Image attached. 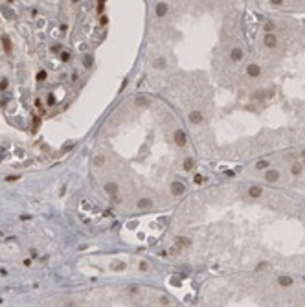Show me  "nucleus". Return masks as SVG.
I'll list each match as a JSON object with an SVG mask.
<instances>
[{
	"mask_svg": "<svg viewBox=\"0 0 305 307\" xmlns=\"http://www.w3.org/2000/svg\"><path fill=\"white\" fill-rule=\"evenodd\" d=\"M243 55H245V54H243V50H241V48H234V50H232V54H230V59H232L234 63H239V61L243 59Z\"/></svg>",
	"mask_w": 305,
	"mask_h": 307,
	"instance_id": "nucleus-4",
	"label": "nucleus"
},
{
	"mask_svg": "<svg viewBox=\"0 0 305 307\" xmlns=\"http://www.w3.org/2000/svg\"><path fill=\"white\" fill-rule=\"evenodd\" d=\"M2 44H4V50H6V54H11V42H9V37H2Z\"/></svg>",
	"mask_w": 305,
	"mask_h": 307,
	"instance_id": "nucleus-12",
	"label": "nucleus"
},
{
	"mask_svg": "<svg viewBox=\"0 0 305 307\" xmlns=\"http://www.w3.org/2000/svg\"><path fill=\"white\" fill-rule=\"evenodd\" d=\"M123 267H125V263H122V261H116L114 265H112V269H114V270H122Z\"/></svg>",
	"mask_w": 305,
	"mask_h": 307,
	"instance_id": "nucleus-19",
	"label": "nucleus"
},
{
	"mask_svg": "<svg viewBox=\"0 0 305 307\" xmlns=\"http://www.w3.org/2000/svg\"><path fill=\"white\" fill-rule=\"evenodd\" d=\"M301 169H303V167H301L300 164H292V167H290V173H292L294 177H298V175L301 173Z\"/></svg>",
	"mask_w": 305,
	"mask_h": 307,
	"instance_id": "nucleus-15",
	"label": "nucleus"
},
{
	"mask_svg": "<svg viewBox=\"0 0 305 307\" xmlns=\"http://www.w3.org/2000/svg\"><path fill=\"white\" fill-rule=\"evenodd\" d=\"M184 191H186V186H184V182H180V180H175L171 184V193L175 195V197H180Z\"/></svg>",
	"mask_w": 305,
	"mask_h": 307,
	"instance_id": "nucleus-1",
	"label": "nucleus"
},
{
	"mask_svg": "<svg viewBox=\"0 0 305 307\" xmlns=\"http://www.w3.org/2000/svg\"><path fill=\"white\" fill-rule=\"evenodd\" d=\"M61 59H63V61H68V59H70V54H68V52H63V54H61Z\"/></svg>",
	"mask_w": 305,
	"mask_h": 307,
	"instance_id": "nucleus-25",
	"label": "nucleus"
},
{
	"mask_svg": "<svg viewBox=\"0 0 305 307\" xmlns=\"http://www.w3.org/2000/svg\"><path fill=\"white\" fill-rule=\"evenodd\" d=\"M39 123H41V120L37 118V120H33V131H37L39 129Z\"/></svg>",
	"mask_w": 305,
	"mask_h": 307,
	"instance_id": "nucleus-29",
	"label": "nucleus"
},
{
	"mask_svg": "<svg viewBox=\"0 0 305 307\" xmlns=\"http://www.w3.org/2000/svg\"><path fill=\"white\" fill-rule=\"evenodd\" d=\"M7 85H9V83H7V79L0 81V90H6V88H7Z\"/></svg>",
	"mask_w": 305,
	"mask_h": 307,
	"instance_id": "nucleus-23",
	"label": "nucleus"
},
{
	"mask_svg": "<svg viewBox=\"0 0 305 307\" xmlns=\"http://www.w3.org/2000/svg\"><path fill=\"white\" fill-rule=\"evenodd\" d=\"M175 245L182 248V247H189V245H191V241H189L188 237H177V239H175Z\"/></svg>",
	"mask_w": 305,
	"mask_h": 307,
	"instance_id": "nucleus-10",
	"label": "nucleus"
},
{
	"mask_svg": "<svg viewBox=\"0 0 305 307\" xmlns=\"http://www.w3.org/2000/svg\"><path fill=\"white\" fill-rule=\"evenodd\" d=\"M301 156H303V158H305V149H303V151H301Z\"/></svg>",
	"mask_w": 305,
	"mask_h": 307,
	"instance_id": "nucleus-31",
	"label": "nucleus"
},
{
	"mask_svg": "<svg viewBox=\"0 0 305 307\" xmlns=\"http://www.w3.org/2000/svg\"><path fill=\"white\" fill-rule=\"evenodd\" d=\"M136 105H138V107H145V105H149V99L147 98H138L136 99Z\"/></svg>",
	"mask_w": 305,
	"mask_h": 307,
	"instance_id": "nucleus-16",
	"label": "nucleus"
},
{
	"mask_svg": "<svg viewBox=\"0 0 305 307\" xmlns=\"http://www.w3.org/2000/svg\"><path fill=\"white\" fill-rule=\"evenodd\" d=\"M189 120H191L193 123H200V121H202V112H199V110L189 112Z\"/></svg>",
	"mask_w": 305,
	"mask_h": 307,
	"instance_id": "nucleus-8",
	"label": "nucleus"
},
{
	"mask_svg": "<svg viewBox=\"0 0 305 307\" xmlns=\"http://www.w3.org/2000/svg\"><path fill=\"white\" fill-rule=\"evenodd\" d=\"M46 101H48V105H53V103H55V98H53L52 94H50V96H48V99H46Z\"/></svg>",
	"mask_w": 305,
	"mask_h": 307,
	"instance_id": "nucleus-27",
	"label": "nucleus"
},
{
	"mask_svg": "<svg viewBox=\"0 0 305 307\" xmlns=\"http://www.w3.org/2000/svg\"><path fill=\"white\" fill-rule=\"evenodd\" d=\"M246 72H248V76H250V77H257L259 74H261V68H259L257 65H248Z\"/></svg>",
	"mask_w": 305,
	"mask_h": 307,
	"instance_id": "nucleus-5",
	"label": "nucleus"
},
{
	"mask_svg": "<svg viewBox=\"0 0 305 307\" xmlns=\"http://www.w3.org/2000/svg\"><path fill=\"white\" fill-rule=\"evenodd\" d=\"M0 303H2V300H0Z\"/></svg>",
	"mask_w": 305,
	"mask_h": 307,
	"instance_id": "nucleus-32",
	"label": "nucleus"
},
{
	"mask_svg": "<svg viewBox=\"0 0 305 307\" xmlns=\"http://www.w3.org/2000/svg\"><path fill=\"white\" fill-rule=\"evenodd\" d=\"M138 292H140V289L136 287V285H133V287H129V294H130V296H136Z\"/></svg>",
	"mask_w": 305,
	"mask_h": 307,
	"instance_id": "nucleus-17",
	"label": "nucleus"
},
{
	"mask_svg": "<svg viewBox=\"0 0 305 307\" xmlns=\"http://www.w3.org/2000/svg\"><path fill=\"white\" fill-rule=\"evenodd\" d=\"M96 164H97V166H101V164H103V156H101V155L96 158Z\"/></svg>",
	"mask_w": 305,
	"mask_h": 307,
	"instance_id": "nucleus-30",
	"label": "nucleus"
},
{
	"mask_svg": "<svg viewBox=\"0 0 305 307\" xmlns=\"http://www.w3.org/2000/svg\"><path fill=\"white\" fill-rule=\"evenodd\" d=\"M263 42H265V46H267V48H276V46H278V37L272 33V31H267V35H265Z\"/></svg>",
	"mask_w": 305,
	"mask_h": 307,
	"instance_id": "nucleus-2",
	"label": "nucleus"
},
{
	"mask_svg": "<svg viewBox=\"0 0 305 307\" xmlns=\"http://www.w3.org/2000/svg\"><path fill=\"white\" fill-rule=\"evenodd\" d=\"M44 79H46V72L41 70V72L37 74V81H44Z\"/></svg>",
	"mask_w": 305,
	"mask_h": 307,
	"instance_id": "nucleus-20",
	"label": "nucleus"
},
{
	"mask_svg": "<svg viewBox=\"0 0 305 307\" xmlns=\"http://www.w3.org/2000/svg\"><path fill=\"white\" fill-rule=\"evenodd\" d=\"M173 138H175V144H177V145H180V147H184V145H186V142H188V138H186V133H184L182 129L175 131Z\"/></svg>",
	"mask_w": 305,
	"mask_h": 307,
	"instance_id": "nucleus-3",
	"label": "nucleus"
},
{
	"mask_svg": "<svg viewBox=\"0 0 305 307\" xmlns=\"http://www.w3.org/2000/svg\"><path fill=\"white\" fill-rule=\"evenodd\" d=\"M85 66H86V68H90V66H92V57H90V55H86V57H85Z\"/></svg>",
	"mask_w": 305,
	"mask_h": 307,
	"instance_id": "nucleus-21",
	"label": "nucleus"
},
{
	"mask_svg": "<svg viewBox=\"0 0 305 307\" xmlns=\"http://www.w3.org/2000/svg\"><path fill=\"white\" fill-rule=\"evenodd\" d=\"M193 166H195V160H193V158H186V160H184V171H191Z\"/></svg>",
	"mask_w": 305,
	"mask_h": 307,
	"instance_id": "nucleus-13",
	"label": "nucleus"
},
{
	"mask_svg": "<svg viewBox=\"0 0 305 307\" xmlns=\"http://www.w3.org/2000/svg\"><path fill=\"white\" fill-rule=\"evenodd\" d=\"M105 191H107L108 195H116V193H118V184H116V182H107V184H105Z\"/></svg>",
	"mask_w": 305,
	"mask_h": 307,
	"instance_id": "nucleus-7",
	"label": "nucleus"
},
{
	"mask_svg": "<svg viewBox=\"0 0 305 307\" xmlns=\"http://www.w3.org/2000/svg\"><path fill=\"white\" fill-rule=\"evenodd\" d=\"M151 204H152V200H149V199H140L136 202V206L140 210H147V208H151Z\"/></svg>",
	"mask_w": 305,
	"mask_h": 307,
	"instance_id": "nucleus-9",
	"label": "nucleus"
},
{
	"mask_svg": "<svg viewBox=\"0 0 305 307\" xmlns=\"http://www.w3.org/2000/svg\"><path fill=\"white\" fill-rule=\"evenodd\" d=\"M263 96H265V92H256V94H254L252 98H254V99H261V98H263Z\"/></svg>",
	"mask_w": 305,
	"mask_h": 307,
	"instance_id": "nucleus-24",
	"label": "nucleus"
},
{
	"mask_svg": "<svg viewBox=\"0 0 305 307\" xmlns=\"http://www.w3.org/2000/svg\"><path fill=\"white\" fill-rule=\"evenodd\" d=\"M257 169H265V167H268V162H265V160H261V162H257V166H256Z\"/></svg>",
	"mask_w": 305,
	"mask_h": 307,
	"instance_id": "nucleus-22",
	"label": "nucleus"
},
{
	"mask_svg": "<svg viewBox=\"0 0 305 307\" xmlns=\"http://www.w3.org/2000/svg\"><path fill=\"white\" fill-rule=\"evenodd\" d=\"M140 269H141V270H147V269H149V265H147L145 261H141V263H140Z\"/></svg>",
	"mask_w": 305,
	"mask_h": 307,
	"instance_id": "nucleus-28",
	"label": "nucleus"
},
{
	"mask_svg": "<svg viewBox=\"0 0 305 307\" xmlns=\"http://www.w3.org/2000/svg\"><path fill=\"white\" fill-rule=\"evenodd\" d=\"M155 66H156V68H164V66H166V61H164V59H156V61H155Z\"/></svg>",
	"mask_w": 305,
	"mask_h": 307,
	"instance_id": "nucleus-18",
	"label": "nucleus"
},
{
	"mask_svg": "<svg viewBox=\"0 0 305 307\" xmlns=\"http://www.w3.org/2000/svg\"><path fill=\"white\" fill-rule=\"evenodd\" d=\"M279 285H281V287H290V285H292V280L289 278V276H279Z\"/></svg>",
	"mask_w": 305,
	"mask_h": 307,
	"instance_id": "nucleus-11",
	"label": "nucleus"
},
{
	"mask_svg": "<svg viewBox=\"0 0 305 307\" xmlns=\"http://www.w3.org/2000/svg\"><path fill=\"white\" fill-rule=\"evenodd\" d=\"M265 178H267L268 182H276L278 178H279V173H278V171H274V169H268V171L265 173Z\"/></svg>",
	"mask_w": 305,
	"mask_h": 307,
	"instance_id": "nucleus-6",
	"label": "nucleus"
},
{
	"mask_svg": "<svg viewBox=\"0 0 305 307\" xmlns=\"http://www.w3.org/2000/svg\"><path fill=\"white\" fill-rule=\"evenodd\" d=\"M250 197H254V199H257L259 195H261V188L259 186H252V188H250Z\"/></svg>",
	"mask_w": 305,
	"mask_h": 307,
	"instance_id": "nucleus-14",
	"label": "nucleus"
},
{
	"mask_svg": "<svg viewBox=\"0 0 305 307\" xmlns=\"http://www.w3.org/2000/svg\"><path fill=\"white\" fill-rule=\"evenodd\" d=\"M193 180H195V184H200V182H202V175H195Z\"/></svg>",
	"mask_w": 305,
	"mask_h": 307,
	"instance_id": "nucleus-26",
	"label": "nucleus"
}]
</instances>
